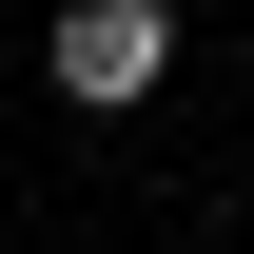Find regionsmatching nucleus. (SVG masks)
<instances>
[{
  "instance_id": "1",
  "label": "nucleus",
  "mask_w": 254,
  "mask_h": 254,
  "mask_svg": "<svg viewBox=\"0 0 254 254\" xmlns=\"http://www.w3.org/2000/svg\"><path fill=\"white\" fill-rule=\"evenodd\" d=\"M176 78V0H78L59 20V98L78 118H118V98H157Z\"/></svg>"
}]
</instances>
